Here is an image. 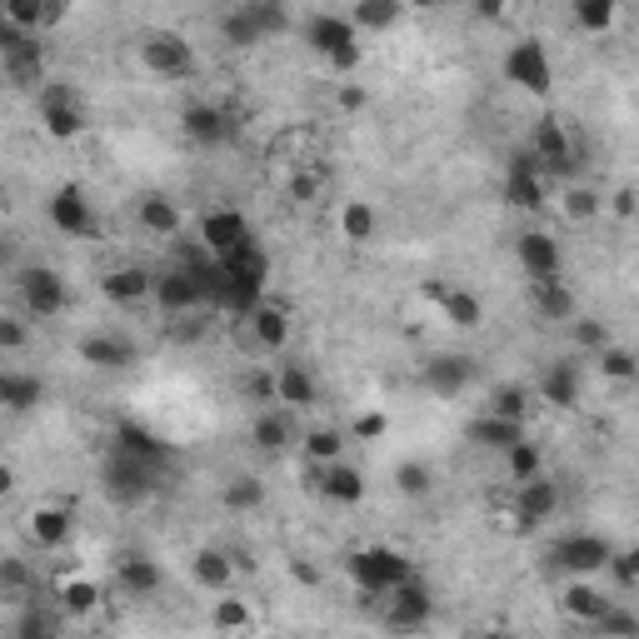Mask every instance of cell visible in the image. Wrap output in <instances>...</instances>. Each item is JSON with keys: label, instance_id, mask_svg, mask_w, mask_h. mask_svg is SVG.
<instances>
[{"label": "cell", "instance_id": "obj_28", "mask_svg": "<svg viewBox=\"0 0 639 639\" xmlns=\"http://www.w3.org/2000/svg\"><path fill=\"white\" fill-rule=\"evenodd\" d=\"M0 399H6L10 415H26V409H36L40 399H45V385H40V375L6 369V375H0Z\"/></svg>", "mask_w": 639, "mask_h": 639}, {"label": "cell", "instance_id": "obj_41", "mask_svg": "<svg viewBox=\"0 0 639 639\" xmlns=\"http://www.w3.org/2000/svg\"><path fill=\"white\" fill-rule=\"evenodd\" d=\"M619 16V0H575V26L585 36H609Z\"/></svg>", "mask_w": 639, "mask_h": 639}, {"label": "cell", "instance_id": "obj_34", "mask_svg": "<svg viewBox=\"0 0 639 639\" xmlns=\"http://www.w3.org/2000/svg\"><path fill=\"white\" fill-rule=\"evenodd\" d=\"M405 10V0H355L349 6V20H355L359 36H375V30H389Z\"/></svg>", "mask_w": 639, "mask_h": 639}, {"label": "cell", "instance_id": "obj_47", "mask_svg": "<svg viewBox=\"0 0 639 639\" xmlns=\"http://www.w3.org/2000/svg\"><path fill=\"white\" fill-rule=\"evenodd\" d=\"M485 409H495V415H509V419H525V415H529L525 385H495V389H489V405H485Z\"/></svg>", "mask_w": 639, "mask_h": 639}, {"label": "cell", "instance_id": "obj_44", "mask_svg": "<svg viewBox=\"0 0 639 639\" xmlns=\"http://www.w3.org/2000/svg\"><path fill=\"white\" fill-rule=\"evenodd\" d=\"M395 489L405 499H425L429 489H435V475H429L425 459H399V465H395Z\"/></svg>", "mask_w": 639, "mask_h": 639}, {"label": "cell", "instance_id": "obj_38", "mask_svg": "<svg viewBox=\"0 0 639 639\" xmlns=\"http://www.w3.org/2000/svg\"><path fill=\"white\" fill-rule=\"evenodd\" d=\"M220 36H225V45L250 50V45H260V40H265V30H260L255 10H250V6H235L225 20H220Z\"/></svg>", "mask_w": 639, "mask_h": 639}, {"label": "cell", "instance_id": "obj_15", "mask_svg": "<svg viewBox=\"0 0 639 639\" xmlns=\"http://www.w3.org/2000/svg\"><path fill=\"white\" fill-rule=\"evenodd\" d=\"M180 130H185L190 145L215 150V145H225V140L235 135V115H230V110H220V105H185Z\"/></svg>", "mask_w": 639, "mask_h": 639}, {"label": "cell", "instance_id": "obj_35", "mask_svg": "<svg viewBox=\"0 0 639 639\" xmlns=\"http://www.w3.org/2000/svg\"><path fill=\"white\" fill-rule=\"evenodd\" d=\"M439 315H445L455 329H479V320H485V305H479L475 290L449 285V295L439 300Z\"/></svg>", "mask_w": 639, "mask_h": 639}, {"label": "cell", "instance_id": "obj_10", "mask_svg": "<svg viewBox=\"0 0 639 639\" xmlns=\"http://www.w3.org/2000/svg\"><path fill=\"white\" fill-rule=\"evenodd\" d=\"M140 60H145V70L160 75V80H175V75H190V70H195V50H190V40L175 36V30H155V36H145Z\"/></svg>", "mask_w": 639, "mask_h": 639}, {"label": "cell", "instance_id": "obj_9", "mask_svg": "<svg viewBox=\"0 0 639 639\" xmlns=\"http://www.w3.org/2000/svg\"><path fill=\"white\" fill-rule=\"evenodd\" d=\"M529 150L539 155V165H545V175H559V180H569L575 175V140H569V130H565V120L559 115H545L535 125V135H529Z\"/></svg>", "mask_w": 639, "mask_h": 639}, {"label": "cell", "instance_id": "obj_51", "mask_svg": "<svg viewBox=\"0 0 639 639\" xmlns=\"http://www.w3.org/2000/svg\"><path fill=\"white\" fill-rule=\"evenodd\" d=\"M45 6L50 0H6V20H16L26 30H45Z\"/></svg>", "mask_w": 639, "mask_h": 639}, {"label": "cell", "instance_id": "obj_50", "mask_svg": "<svg viewBox=\"0 0 639 639\" xmlns=\"http://www.w3.org/2000/svg\"><path fill=\"white\" fill-rule=\"evenodd\" d=\"M245 6L255 10V20H260V30H265V40H270V36H280V30L290 26L285 0H245Z\"/></svg>", "mask_w": 639, "mask_h": 639}, {"label": "cell", "instance_id": "obj_63", "mask_svg": "<svg viewBox=\"0 0 639 639\" xmlns=\"http://www.w3.org/2000/svg\"><path fill=\"white\" fill-rule=\"evenodd\" d=\"M629 210H635V190H619V195H615V215H629Z\"/></svg>", "mask_w": 639, "mask_h": 639}, {"label": "cell", "instance_id": "obj_21", "mask_svg": "<svg viewBox=\"0 0 639 639\" xmlns=\"http://www.w3.org/2000/svg\"><path fill=\"white\" fill-rule=\"evenodd\" d=\"M100 290H105L110 305H140V300H150V290H155V275L140 265H120L100 280Z\"/></svg>", "mask_w": 639, "mask_h": 639}, {"label": "cell", "instance_id": "obj_19", "mask_svg": "<svg viewBox=\"0 0 639 639\" xmlns=\"http://www.w3.org/2000/svg\"><path fill=\"white\" fill-rule=\"evenodd\" d=\"M80 359L90 369H130L140 359V349L125 335H85L80 339Z\"/></svg>", "mask_w": 639, "mask_h": 639}, {"label": "cell", "instance_id": "obj_55", "mask_svg": "<svg viewBox=\"0 0 639 639\" xmlns=\"http://www.w3.org/2000/svg\"><path fill=\"white\" fill-rule=\"evenodd\" d=\"M609 569H615V575L625 579V585H639V549H625V555H619V549H615V559H609Z\"/></svg>", "mask_w": 639, "mask_h": 639}, {"label": "cell", "instance_id": "obj_6", "mask_svg": "<svg viewBox=\"0 0 639 639\" xmlns=\"http://www.w3.org/2000/svg\"><path fill=\"white\" fill-rule=\"evenodd\" d=\"M36 110H40V130L50 140H80V130H85V110H80V95L70 85H45L36 95Z\"/></svg>", "mask_w": 639, "mask_h": 639}, {"label": "cell", "instance_id": "obj_13", "mask_svg": "<svg viewBox=\"0 0 639 639\" xmlns=\"http://www.w3.org/2000/svg\"><path fill=\"white\" fill-rule=\"evenodd\" d=\"M255 240V225H250L240 210H210L205 220H200V245L210 250V255H230V250L250 245Z\"/></svg>", "mask_w": 639, "mask_h": 639}, {"label": "cell", "instance_id": "obj_14", "mask_svg": "<svg viewBox=\"0 0 639 639\" xmlns=\"http://www.w3.org/2000/svg\"><path fill=\"white\" fill-rule=\"evenodd\" d=\"M50 225L60 230V235H75V240H90L95 235V210H90L85 190L80 185H60L55 195H50Z\"/></svg>", "mask_w": 639, "mask_h": 639}, {"label": "cell", "instance_id": "obj_32", "mask_svg": "<svg viewBox=\"0 0 639 639\" xmlns=\"http://www.w3.org/2000/svg\"><path fill=\"white\" fill-rule=\"evenodd\" d=\"M535 285V310L545 320H575V295L559 275H545V280H529Z\"/></svg>", "mask_w": 639, "mask_h": 639}, {"label": "cell", "instance_id": "obj_4", "mask_svg": "<svg viewBox=\"0 0 639 639\" xmlns=\"http://www.w3.org/2000/svg\"><path fill=\"white\" fill-rule=\"evenodd\" d=\"M155 475H160V465L115 449L105 465V495L115 499V505H140V499H150V489H155Z\"/></svg>", "mask_w": 639, "mask_h": 639}, {"label": "cell", "instance_id": "obj_62", "mask_svg": "<svg viewBox=\"0 0 639 639\" xmlns=\"http://www.w3.org/2000/svg\"><path fill=\"white\" fill-rule=\"evenodd\" d=\"M65 16H70V0H50V6H45V30H50V26H60Z\"/></svg>", "mask_w": 639, "mask_h": 639}, {"label": "cell", "instance_id": "obj_48", "mask_svg": "<svg viewBox=\"0 0 639 639\" xmlns=\"http://www.w3.org/2000/svg\"><path fill=\"white\" fill-rule=\"evenodd\" d=\"M505 465H509V475H515V485L519 479H535L539 475V465H545V455H539L529 439H519L515 449H505Z\"/></svg>", "mask_w": 639, "mask_h": 639}, {"label": "cell", "instance_id": "obj_1", "mask_svg": "<svg viewBox=\"0 0 639 639\" xmlns=\"http://www.w3.org/2000/svg\"><path fill=\"white\" fill-rule=\"evenodd\" d=\"M305 40H310L315 55L329 60L335 75H355V70H359L365 45H359V30H355V20H349V16H329V10H325V16H315L305 26Z\"/></svg>", "mask_w": 639, "mask_h": 639}, {"label": "cell", "instance_id": "obj_29", "mask_svg": "<svg viewBox=\"0 0 639 639\" xmlns=\"http://www.w3.org/2000/svg\"><path fill=\"white\" fill-rule=\"evenodd\" d=\"M70 529H75V519L60 505H40L36 515H30V539H36L40 549H60L70 539Z\"/></svg>", "mask_w": 639, "mask_h": 639}, {"label": "cell", "instance_id": "obj_16", "mask_svg": "<svg viewBox=\"0 0 639 639\" xmlns=\"http://www.w3.org/2000/svg\"><path fill=\"white\" fill-rule=\"evenodd\" d=\"M150 300H155L165 315H190V310H200L205 300H200V285L195 275H190L185 265H170L155 275V290H150Z\"/></svg>", "mask_w": 639, "mask_h": 639}, {"label": "cell", "instance_id": "obj_22", "mask_svg": "<svg viewBox=\"0 0 639 639\" xmlns=\"http://www.w3.org/2000/svg\"><path fill=\"white\" fill-rule=\"evenodd\" d=\"M115 585L125 589L130 599H145V595H155V589L165 585V575H160V565L145 559V555H120L115 559Z\"/></svg>", "mask_w": 639, "mask_h": 639}, {"label": "cell", "instance_id": "obj_26", "mask_svg": "<svg viewBox=\"0 0 639 639\" xmlns=\"http://www.w3.org/2000/svg\"><path fill=\"white\" fill-rule=\"evenodd\" d=\"M115 449L150 459V465H165V459H170V445H165V439H160L155 429L135 425V419H120V425H115Z\"/></svg>", "mask_w": 639, "mask_h": 639}, {"label": "cell", "instance_id": "obj_60", "mask_svg": "<svg viewBox=\"0 0 639 639\" xmlns=\"http://www.w3.org/2000/svg\"><path fill=\"white\" fill-rule=\"evenodd\" d=\"M505 10H509V0H475L479 20H505Z\"/></svg>", "mask_w": 639, "mask_h": 639}, {"label": "cell", "instance_id": "obj_40", "mask_svg": "<svg viewBox=\"0 0 639 639\" xmlns=\"http://www.w3.org/2000/svg\"><path fill=\"white\" fill-rule=\"evenodd\" d=\"M599 210H605V200H599V190H589V185H565V195H559V215L575 220V225L599 220Z\"/></svg>", "mask_w": 639, "mask_h": 639}, {"label": "cell", "instance_id": "obj_30", "mask_svg": "<svg viewBox=\"0 0 639 639\" xmlns=\"http://www.w3.org/2000/svg\"><path fill=\"white\" fill-rule=\"evenodd\" d=\"M539 399H549V405H559V409L579 405V369L569 365V359H555V365L545 369V379H539Z\"/></svg>", "mask_w": 639, "mask_h": 639}, {"label": "cell", "instance_id": "obj_49", "mask_svg": "<svg viewBox=\"0 0 639 639\" xmlns=\"http://www.w3.org/2000/svg\"><path fill=\"white\" fill-rule=\"evenodd\" d=\"M210 625H215V629H250L255 619H250L245 599H215V615H210Z\"/></svg>", "mask_w": 639, "mask_h": 639}, {"label": "cell", "instance_id": "obj_53", "mask_svg": "<svg viewBox=\"0 0 639 639\" xmlns=\"http://www.w3.org/2000/svg\"><path fill=\"white\" fill-rule=\"evenodd\" d=\"M55 635H60V619L40 615V609H26V619L16 625V639H55Z\"/></svg>", "mask_w": 639, "mask_h": 639}, {"label": "cell", "instance_id": "obj_24", "mask_svg": "<svg viewBox=\"0 0 639 639\" xmlns=\"http://www.w3.org/2000/svg\"><path fill=\"white\" fill-rule=\"evenodd\" d=\"M250 439H255V449H265V455H285L290 439H295L290 409H260L255 425H250Z\"/></svg>", "mask_w": 639, "mask_h": 639}, {"label": "cell", "instance_id": "obj_20", "mask_svg": "<svg viewBox=\"0 0 639 639\" xmlns=\"http://www.w3.org/2000/svg\"><path fill=\"white\" fill-rule=\"evenodd\" d=\"M469 439H475L479 449H495V455H505V449H515L519 439H525V419H509V415L485 409V415L469 425Z\"/></svg>", "mask_w": 639, "mask_h": 639}, {"label": "cell", "instance_id": "obj_11", "mask_svg": "<svg viewBox=\"0 0 639 639\" xmlns=\"http://www.w3.org/2000/svg\"><path fill=\"white\" fill-rule=\"evenodd\" d=\"M20 305H26L30 320H55L60 310H65V280L45 265L26 270V275H20Z\"/></svg>", "mask_w": 639, "mask_h": 639}, {"label": "cell", "instance_id": "obj_46", "mask_svg": "<svg viewBox=\"0 0 639 639\" xmlns=\"http://www.w3.org/2000/svg\"><path fill=\"white\" fill-rule=\"evenodd\" d=\"M339 449H345V435H339L335 425L305 429V455L315 459V465H329V459H339Z\"/></svg>", "mask_w": 639, "mask_h": 639}, {"label": "cell", "instance_id": "obj_56", "mask_svg": "<svg viewBox=\"0 0 639 639\" xmlns=\"http://www.w3.org/2000/svg\"><path fill=\"white\" fill-rule=\"evenodd\" d=\"M389 429V419L379 415V409H369V415H359L355 419V439H379Z\"/></svg>", "mask_w": 639, "mask_h": 639}, {"label": "cell", "instance_id": "obj_8", "mask_svg": "<svg viewBox=\"0 0 639 639\" xmlns=\"http://www.w3.org/2000/svg\"><path fill=\"white\" fill-rule=\"evenodd\" d=\"M559 505H565V489H559V479H519V495H515V529H539L545 519L559 515Z\"/></svg>", "mask_w": 639, "mask_h": 639}, {"label": "cell", "instance_id": "obj_57", "mask_svg": "<svg viewBox=\"0 0 639 639\" xmlns=\"http://www.w3.org/2000/svg\"><path fill=\"white\" fill-rule=\"evenodd\" d=\"M365 105H369L365 85H355V80H345V85H339V110H345V115H355V110H365Z\"/></svg>", "mask_w": 639, "mask_h": 639}, {"label": "cell", "instance_id": "obj_36", "mask_svg": "<svg viewBox=\"0 0 639 639\" xmlns=\"http://www.w3.org/2000/svg\"><path fill=\"white\" fill-rule=\"evenodd\" d=\"M559 605H565L569 619H579V625H595V619L605 615V609L615 605V599H605L595 585H569L565 595H559Z\"/></svg>", "mask_w": 639, "mask_h": 639}, {"label": "cell", "instance_id": "obj_25", "mask_svg": "<svg viewBox=\"0 0 639 639\" xmlns=\"http://www.w3.org/2000/svg\"><path fill=\"white\" fill-rule=\"evenodd\" d=\"M275 395L285 409H310L320 399V385L305 365H280L275 369Z\"/></svg>", "mask_w": 639, "mask_h": 639}, {"label": "cell", "instance_id": "obj_3", "mask_svg": "<svg viewBox=\"0 0 639 639\" xmlns=\"http://www.w3.org/2000/svg\"><path fill=\"white\" fill-rule=\"evenodd\" d=\"M505 80H509V85H519L525 95L545 100L549 90H555V60H549L545 40H535V36L515 40L509 55H505Z\"/></svg>", "mask_w": 639, "mask_h": 639}, {"label": "cell", "instance_id": "obj_12", "mask_svg": "<svg viewBox=\"0 0 639 639\" xmlns=\"http://www.w3.org/2000/svg\"><path fill=\"white\" fill-rule=\"evenodd\" d=\"M385 599H389V615H385L389 629H419L429 615H435V595H429V585L419 575H409L405 585H395Z\"/></svg>", "mask_w": 639, "mask_h": 639}, {"label": "cell", "instance_id": "obj_17", "mask_svg": "<svg viewBox=\"0 0 639 639\" xmlns=\"http://www.w3.org/2000/svg\"><path fill=\"white\" fill-rule=\"evenodd\" d=\"M515 255H519V270L529 280H545V275H559L565 270V255H559V240L545 235V230H525L515 240Z\"/></svg>", "mask_w": 639, "mask_h": 639}, {"label": "cell", "instance_id": "obj_31", "mask_svg": "<svg viewBox=\"0 0 639 639\" xmlns=\"http://www.w3.org/2000/svg\"><path fill=\"white\" fill-rule=\"evenodd\" d=\"M135 215H140V225H145L150 235H160V240L180 235V205L170 195H140Z\"/></svg>", "mask_w": 639, "mask_h": 639}, {"label": "cell", "instance_id": "obj_7", "mask_svg": "<svg viewBox=\"0 0 639 639\" xmlns=\"http://www.w3.org/2000/svg\"><path fill=\"white\" fill-rule=\"evenodd\" d=\"M549 559H555V569H565V575H599V569H609V559H615V545H609L605 535H565L549 545Z\"/></svg>", "mask_w": 639, "mask_h": 639}, {"label": "cell", "instance_id": "obj_27", "mask_svg": "<svg viewBox=\"0 0 639 639\" xmlns=\"http://www.w3.org/2000/svg\"><path fill=\"white\" fill-rule=\"evenodd\" d=\"M190 579H195L200 589H230V579H235V559H230V549H195L190 555Z\"/></svg>", "mask_w": 639, "mask_h": 639}, {"label": "cell", "instance_id": "obj_2", "mask_svg": "<svg viewBox=\"0 0 639 639\" xmlns=\"http://www.w3.org/2000/svg\"><path fill=\"white\" fill-rule=\"evenodd\" d=\"M345 569H349V579H355L365 595H375V599H385L395 585H405L409 575H415V565H409L399 549H389V545H369V549H355V555L345 559Z\"/></svg>", "mask_w": 639, "mask_h": 639}, {"label": "cell", "instance_id": "obj_64", "mask_svg": "<svg viewBox=\"0 0 639 639\" xmlns=\"http://www.w3.org/2000/svg\"><path fill=\"white\" fill-rule=\"evenodd\" d=\"M409 10H435V6H445V0H405Z\"/></svg>", "mask_w": 639, "mask_h": 639}, {"label": "cell", "instance_id": "obj_45", "mask_svg": "<svg viewBox=\"0 0 639 639\" xmlns=\"http://www.w3.org/2000/svg\"><path fill=\"white\" fill-rule=\"evenodd\" d=\"M100 605V585L95 579H65V585H60V609H65V615H90V609Z\"/></svg>", "mask_w": 639, "mask_h": 639}, {"label": "cell", "instance_id": "obj_42", "mask_svg": "<svg viewBox=\"0 0 639 639\" xmlns=\"http://www.w3.org/2000/svg\"><path fill=\"white\" fill-rule=\"evenodd\" d=\"M595 365H599V375L615 379V385H635V379H639V359L629 355L625 345H615V339H609V345L595 355Z\"/></svg>", "mask_w": 639, "mask_h": 639}, {"label": "cell", "instance_id": "obj_61", "mask_svg": "<svg viewBox=\"0 0 639 639\" xmlns=\"http://www.w3.org/2000/svg\"><path fill=\"white\" fill-rule=\"evenodd\" d=\"M290 575H295L300 585H320V569H315V565H305V559H295V565H290Z\"/></svg>", "mask_w": 639, "mask_h": 639}, {"label": "cell", "instance_id": "obj_33", "mask_svg": "<svg viewBox=\"0 0 639 639\" xmlns=\"http://www.w3.org/2000/svg\"><path fill=\"white\" fill-rule=\"evenodd\" d=\"M0 55H6V75L16 80V85H30V80H40V70H45V55H40V30L20 40L16 50H0Z\"/></svg>", "mask_w": 639, "mask_h": 639}, {"label": "cell", "instance_id": "obj_58", "mask_svg": "<svg viewBox=\"0 0 639 639\" xmlns=\"http://www.w3.org/2000/svg\"><path fill=\"white\" fill-rule=\"evenodd\" d=\"M20 345H26V325H20V320H0V349L16 355Z\"/></svg>", "mask_w": 639, "mask_h": 639}, {"label": "cell", "instance_id": "obj_52", "mask_svg": "<svg viewBox=\"0 0 639 639\" xmlns=\"http://www.w3.org/2000/svg\"><path fill=\"white\" fill-rule=\"evenodd\" d=\"M589 629H595V635H639V615H629V609L609 605Z\"/></svg>", "mask_w": 639, "mask_h": 639}, {"label": "cell", "instance_id": "obj_5", "mask_svg": "<svg viewBox=\"0 0 639 639\" xmlns=\"http://www.w3.org/2000/svg\"><path fill=\"white\" fill-rule=\"evenodd\" d=\"M505 200L525 215H539L549 205L545 200V165H539L535 150H515L509 155V170H505Z\"/></svg>", "mask_w": 639, "mask_h": 639}, {"label": "cell", "instance_id": "obj_54", "mask_svg": "<svg viewBox=\"0 0 639 639\" xmlns=\"http://www.w3.org/2000/svg\"><path fill=\"white\" fill-rule=\"evenodd\" d=\"M575 345L589 349V355H599V349L609 345V329L599 325V320H575Z\"/></svg>", "mask_w": 639, "mask_h": 639}, {"label": "cell", "instance_id": "obj_39", "mask_svg": "<svg viewBox=\"0 0 639 639\" xmlns=\"http://www.w3.org/2000/svg\"><path fill=\"white\" fill-rule=\"evenodd\" d=\"M375 205L369 200H349L345 210H339V235L349 240V245H365V240H375Z\"/></svg>", "mask_w": 639, "mask_h": 639}, {"label": "cell", "instance_id": "obj_43", "mask_svg": "<svg viewBox=\"0 0 639 639\" xmlns=\"http://www.w3.org/2000/svg\"><path fill=\"white\" fill-rule=\"evenodd\" d=\"M220 505L235 509V515H250V509L265 505V485H260L255 475H235L225 489H220Z\"/></svg>", "mask_w": 639, "mask_h": 639}, {"label": "cell", "instance_id": "obj_18", "mask_svg": "<svg viewBox=\"0 0 639 639\" xmlns=\"http://www.w3.org/2000/svg\"><path fill=\"white\" fill-rule=\"evenodd\" d=\"M475 385V359L469 355H435L425 365V389L439 399H455Z\"/></svg>", "mask_w": 639, "mask_h": 639}, {"label": "cell", "instance_id": "obj_59", "mask_svg": "<svg viewBox=\"0 0 639 639\" xmlns=\"http://www.w3.org/2000/svg\"><path fill=\"white\" fill-rule=\"evenodd\" d=\"M245 395H250V399H280V395H275V375H250V379H245Z\"/></svg>", "mask_w": 639, "mask_h": 639}, {"label": "cell", "instance_id": "obj_23", "mask_svg": "<svg viewBox=\"0 0 639 639\" xmlns=\"http://www.w3.org/2000/svg\"><path fill=\"white\" fill-rule=\"evenodd\" d=\"M320 495L335 499V505H359L365 499V475H359L355 465H339V459H329V465H320Z\"/></svg>", "mask_w": 639, "mask_h": 639}, {"label": "cell", "instance_id": "obj_37", "mask_svg": "<svg viewBox=\"0 0 639 639\" xmlns=\"http://www.w3.org/2000/svg\"><path fill=\"white\" fill-rule=\"evenodd\" d=\"M250 329H255V339L265 349H285L290 345V315L280 305H260L255 315H250Z\"/></svg>", "mask_w": 639, "mask_h": 639}]
</instances>
